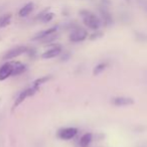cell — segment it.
<instances>
[{
	"label": "cell",
	"mask_w": 147,
	"mask_h": 147,
	"mask_svg": "<svg viewBox=\"0 0 147 147\" xmlns=\"http://www.w3.org/2000/svg\"><path fill=\"white\" fill-rule=\"evenodd\" d=\"M33 10V3L29 2L27 4H25L22 8L19 10V16L20 17H25Z\"/></svg>",
	"instance_id": "obj_11"
},
{
	"label": "cell",
	"mask_w": 147,
	"mask_h": 147,
	"mask_svg": "<svg viewBox=\"0 0 147 147\" xmlns=\"http://www.w3.org/2000/svg\"><path fill=\"white\" fill-rule=\"evenodd\" d=\"M55 38H57V34H55V33H53V34H49V35H47V36H45V38H42V39H40L42 42H45V43H49V42H51V41H53Z\"/></svg>",
	"instance_id": "obj_17"
},
{
	"label": "cell",
	"mask_w": 147,
	"mask_h": 147,
	"mask_svg": "<svg viewBox=\"0 0 147 147\" xmlns=\"http://www.w3.org/2000/svg\"><path fill=\"white\" fill-rule=\"evenodd\" d=\"M136 37L141 41H147V35L143 34V33H139V32H136Z\"/></svg>",
	"instance_id": "obj_19"
},
{
	"label": "cell",
	"mask_w": 147,
	"mask_h": 147,
	"mask_svg": "<svg viewBox=\"0 0 147 147\" xmlns=\"http://www.w3.org/2000/svg\"><path fill=\"white\" fill-rule=\"evenodd\" d=\"M51 77H42V78L37 79L36 81H34V83H33V86L32 87H34V88H38V87L40 86V85L45 84V83H47L49 80H51Z\"/></svg>",
	"instance_id": "obj_16"
},
{
	"label": "cell",
	"mask_w": 147,
	"mask_h": 147,
	"mask_svg": "<svg viewBox=\"0 0 147 147\" xmlns=\"http://www.w3.org/2000/svg\"><path fill=\"white\" fill-rule=\"evenodd\" d=\"M100 12H101V15L103 17V20H104L105 24L106 25H111L113 23V18H112V15L110 14V12L108 11V9L106 7H102L100 9Z\"/></svg>",
	"instance_id": "obj_10"
},
{
	"label": "cell",
	"mask_w": 147,
	"mask_h": 147,
	"mask_svg": "<svg viewBox=\"0 0 147 147\" xmlns=\"http://www.w3.org/2000/svg\"><path fill=\"white\" fill-rule=\"evenodd\" d=\"M26 51H27L26 47H14V49L7 51V53L4 55V57H3V59H4V61H7V59H15V57H19V55H22V53H26Z\"/></svg>",
	"instance_id": "obj_5"
},
{
	"label": "cell",
	"mask_w": 147,
	"mask_h": 147,
	"mask_svg": "<svg viewBox=\"0 0 147 147\" xmlns=\"http://www.w3.org/2000/svg\"><path fill=\"white\" fill-rule=\"evenodd\" d=\"M88 36V32L86 29L84 28H77L74 31H71V33L69 34V39L73 42H80L87 38Z\"/></svg>",
	"instance_id": "obj_4"
},
{
	"label": "cell",
	"mask_w": 147,
	"mask_h": 147,
	"mask_svg": "<svg viewBox=\"0 0 147 147\" xmlns=\"http://www.w3.org/2000/svg\"><path fill=\"white\" fill-rule=\"evenodd\" d=\"M17 63H7L0 67V81H4L11 77L13 69Z\"/></svg>",
	"instance_id": "obj_3"
},
{
	"label": "cell",
	"mask_w": 147,
	"mask_h": 147,
	"mask_svg": "<svg viewBox=\"0 0 147 147\" xmlns=\"http://www.w3.org/2000/svg\"><path fill=\"white\" fill-rule=\"evenodd\" d=\"M80 14H81V16H82L85 25L88 26L89 28L97 30V29L100 27L101 21L94 13H92L91 11H88V10H82L80 12Z\"/></svg>",
	"instance_id": "obj_1"
},
{
	"label": "cell",
	"mask_w": 147,
	"mask_h": 147,
	"mask_svg": "<svg viewBox=\"0 0 147 147\" xmlns=\"http://www.w3.org/2000/svg\"><path fill=\"white\" fill-rule=\"evenodd\" d=\"M11 21V14H4L2 16H0V28L5 27L10 23Z\"/></svg>",
	"instance_id": "obj_14"
},
{
	"label": "cell",
	"mask_w": 147,
	"mask_h": 147,
	"mask_svg": "<svg viewBox=\"0 0 147 147\" xmlns=\"http://www.w3.org/2000/svg\"><path fill=\"white\" fill-rule=\"evenodd\" d=\"M107 67V63H99L98 65H96L94 69V71H93V74H94L95 76H98V75H100L102 71H105V69H106Z\"/></svg>",
	"instance_id": "obj_15"
},
{
	"label": "cell",
	"mask_w": 147,
	"mask_h": 147,
	"mask_svg": "<svg viewBox=\"0 0 147 147\" xmlns=\"http://www.w3.org/2000/svg\"><path fill=\"white\" fill-rule=\"evenodd\" d=\"M53 18V13L49 12V13H47V14H45L42 16V18H41V20H42V22H49V21H51V19Z\"/></svg>",
	"instance_id": "obj_18"
},
{
	"label": "cell",
	"mask_w": 147,
	"mask_h": 147,
	"mask_svg": "<svg viewBox=\"0 0 147 147\" xmlns=\"http://www.w3.org/2000/svg\"><path fill=\"white\" fill-rule=\"evenodd\" d=\"M37 90H38V88H34V87H32V88L26 89V90H24L23 92H21L20 95H19V96L16 98V100H15L14 104H13V109H15L16 107H18L19 105H20L21 103H22L23 101L27 98V97L33 96V95L37 92Z\"/></svg>",
	"instance_id": "obj_2"
},
{
	"label": "cell",
	"mask_w": 147,
	"mask_h": 147,
	"mask_svg": "<svg viewBox=\"0 0 147 147\" xmlns=\"http://www.w3.org/2000/svg\"><path fill=\"white\" fill-rule=\"evenodd\" d=\"M92 138H93V135L91 133H86V134L83 135L80 140L81 147H88L90 145L91 141H92Z\"/></svg>",
	"instance_id": "obj_12"
},
{
	"label": "cell",
	"mask_w": 147,
	"mask_h": 147,
	"mask_svg": "<svg viewBox=\"0 0 147 147\" xmlns=\"http://www.w3.org/2000/svg\"><path fill=\"white\" fill-rule=\"evenodd\" d=\"M57 27L53 26V27H51V28L49 29H45V30L43 31H40V32H38L37 34H35L34 36L32 37L33 40H39V39H42L45 38V36H47V35L49 34H53V33H55V31H57Z\"/></svg>",
	"instance_id": "obj_9"
},
{
	"label": "cell",
	"mask_w": 147,
	"mask_h": 147,
	"mask_svg": "<svg viewBox=\"0 0 147 147\" xmlns=\"http://www.w3.org/2000/svg\"><path fill=\"white\" fill-rule=\"evenodd\" d=\"M125 1H126L127 3H130L131 2V0H125Z\"/></svg>",
	"instance_id": "obj_21"
},
{
	"label": "cell",
	"mask_w": 147,
	"mask_h": 147,
	"mask_svg": "<svg viewBox=\"0 0 147 147\" xmlns=\"http://www.w3.org/2000/svg\"><path fill=\"white\" fill-rule=\"evenodd\" d=\"M101 36H102V33H94V34H92V36H91V39L98 38V37H101Z\"/></svg>",
	"instance_id": "obj_20"
},
{
	"label": "cell",
	"mask_w": 147,
	"mask_h": 147,
	"mask_svg": "<svg viewBox=\"0 0 147 147\" xmlns=\"http://www.w3.org/2000/svg\"><path fill=\"white\" fill-rule=\"evenodd\" d=\"M61 53V47L57 45V47H53V49H49V51H45V53L41 55V57L45 59H53V57H55Z\"/></svg>",
	"instance_id": "obj_8"
},
{
	"label": "cell",
	"mask_w": 147,
	"mask_h": 147,
	"mask_svg": "<svg viewBox=\"0 0 147 147\" xmlns=\"http://www.w3.org/2000/svg\"><path fill=\"white\" fill-rule=\"evenodd\" d=\"M25 69H26V67H25L24 65H21V63H17L16 65H15L14 69H13V71H12V75H11V77L18 76V75L22 74L23 71H25Z\"/></svg>",
	"instance_id": "obj_13"
},
{
	"label": "cell",
	"mask_w": 147,
	"mask_h": 147,
	"mask_svg": "<svg viewBox=\"0 0 147 147\" xmlns=\"http://www.w3.org/2000/svg\"><path fill=\"white\" fill-rule=\"evenodd\" d=\"M112 103L115 106H129V105L134 104V100L132 98H128V97H117L112 100Z\"/></svg>",
	"instance_id": "obj_7"
},
{
	"label": "cell",
	"mask_w": 147,
	"mask_h": 147,
	"mask_svg": "<svg viewBox=\"0 0 147 147\" xmlns=\"http://www.w3.org/2000/svg\"><path fill=\"white\" fill-rule=\"evenodd\" d=\"M78 133V129L74 128V127H69V128H65L59 132V138L63 139V140H69V139L74 138Z\"/></svg>",
	"instance_id": "obj_6"
}]
</instances>
